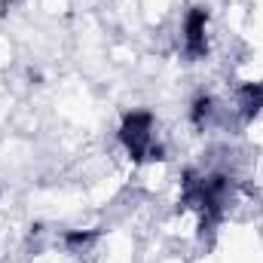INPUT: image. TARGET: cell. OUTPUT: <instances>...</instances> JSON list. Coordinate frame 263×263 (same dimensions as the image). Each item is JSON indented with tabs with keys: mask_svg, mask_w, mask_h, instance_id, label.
<instances>
[{
	"mask_svg": "<svg viewBox=\"0 0 263 263\" xmlns=\"http://www.w3.org/2000/svg\"><path fill=\"white\" fill-rule=\"evenodd\" d=\"M123 150L129 153L132 162H159L165 159V144L159 138V126H156V117L150 110H129L120 123L117 132Z\"/></svg>",
	"mask_w": 263,
	"mask_h": 263,
	"instance_id": "6da1fadb",
	"label": "cell"
},
{
	"mask_svg": "<svg viewBox=\"0 0 263 263\" xmlns=\"http://www.w3.org/2000/svg\"><path fill=\"white\" fill-rule=\"evenodd\" d=\"M263 114V80H248L239 83L233 89V95L227 98V117H230V129L242 132L248 129L257 117Z\"/></svg>",
	"mask_w": 263,
	"mask_h": 263,
	"instance_id": "7a4b0ae2",
	"label": "cell"
},
{
	"mask_svg": "<svg viewBox=\"0 0 263 263\" xmlns=\"http://www.w3.org/2000/svg\"><path fill=\"white\" fill-rule=\"evenodd\" d=\"M181 55L184 62L208 59V9L193 6L181 22Z\"/></svg>",
	"mask_w": 263,
	"mask_h": 263,
	"instance_id": "3957f363",
	"label": "cell"
},
{
	"mask_svg": "<svg viewBox=\"0 0 263 263\" xmlns=\"http://www.w3.org/2000/svg\"><path fill=\"white\" fill-rule=\"evenodd\" d=\"M187 120L196 132H214V129H230L227 117V98H217L214 92H196L187 107Z\"/></svg>",
	"mask_w": 263,
	"mask_h": 263,
	"instance_id": "277c9868",
	"label": "cell"
},
{
	"mask_svg": "<svg viewBox=\"0 0 263 263\" xmlns=\"http://www.w3.org/2000/svg\"><path fill=\"white\" fill-rule=\"evenodd\" d=\"M98 239H101L98 230H67L62 236V248L73 260H89L98 248Z\"/></svg>",
	"mask_w": 263,
	"mask_h": 263,
	"instance_id": "5b68a950",
	"label": "cell"
}]
</instances>
